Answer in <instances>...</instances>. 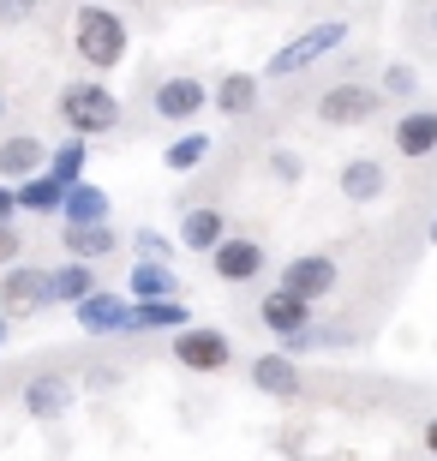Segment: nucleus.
I'll list each match as a JSON object with an SVG mask.
<instances>
[{"mask_svg": "<svg viewBox=\"0 0 437 461\" xmlns=\"http://www.w3.org/2000/svg\"><path fill=\"white\" fill-rule=\"evenodd\" d=\"M126 18L108 13V6H78V18H72V49H78V60H85L90 72H114L120 60H126Z\"/></svg>", "mask_w": 437, "mask_h": 461, "instance_id": "1", "label": "nucleus"}, {"mask_svg": "<svg viewBox=\"0 0 437 461\" xmlns=\"http://www.w3.org/2000/svg\"><path fill=\"white\" fill-rule=\"evenodd\" d=\"M353 36L348 18H323V24H312V31H300L294 42H282V49L264 60V78H300V72H312L318 60H330V54L341 49Z\"/></svg>", "mask_w": 437, "mask_h": 461, "instance_id": "2", "label": "nucleus"}, {"mask_svg": "<svg viewBox=\"0 0 437 461\" xmlns=\"http://www.w3.org/2000/svg\"><path fill=\"white\" fill-rule=\"evenodd\" d=\"M60 120H67L78 138H102L120 126V96L108 85H96V78H72L67 90H60Z\"/></svg>", "mask_w": 437, "mask_h": 461, "instance_id": "3", "label": "nucleus"}, {"mask_svg": "<svg viewBox=\"0 0 437 461\" xmlns=\"http://www.w3.org/2000/svg\"><path fill=\"white\" fill-rule=\"evenodd\" d=\"M318 300H305V294H294V288H276L258 300V318H264V330L269 336H282V348L287 354H300V348H312V324H318Z\"/></svg>", "mask_w": 437, "mask_h": 461, "instance_id": "4", "label": "nucleus"}, {"mask_svg": "<svg viewBox=\"0 0 437 461\" xmlns=\"http://www.w3.org/2000/svg\"><path fill=\"white\" fill-rule=\"evenodd\" d=\"M174 359L186 372H228L234 366V342L216 324H180L174 330Z\"/></svg>", "mask_w": 437, "mask_h": 461, "instance_id": "5", "label": "nucleus"}, {"mask_svg": "<svg viewBox=\"0 0 437 461\" xmlns=\"http://www.w3.org/2000/svg\"><path fill=\"white\" fill-rule=\"evenodd\" d=\"M378 108H384V90L360 85V78H341V85H330L318 96V120L323 126H366Z\"/></svg>", "mask_w": 437, "mask_h": 461, "instance_id": "6", "label": "nucleus"}, {"mask_svg": "<svg viewBox=\"0 0 437 461\" xmlns=\"http://www.w3.org/2000/svg\"><path fill=\"white\" fill-rule=\"evenodd\" d=\"M54 300V288H49V270L42 264H6V282H0V312L6 318H31V312H42Z\"/></svg>", "mask_w": 437, "mask_h": 461, "instance_id": "7", "label": "nucleus"}, {"mask_svg": "<svg viewBox=\"0 0 437 461\" xmlns=\"http://www.w3.org/2000/svg\"><path fill=\"white\" fill-rule=\"evenodd\" d=\"M204 258H210L216 282H228V288H240V282H258V276H264V264H269L264 240H228V234H222Z\"/></svg>", "mask_w": 437, "mask_h": 461, "instance_id": "8", "label": "nucleus"}, {"mask_svg": "<svg viewBox=\"0 0 437 461\" xmlns=\"http://www.w3.org/2000/svg\"><path fill=\"white\" fill-rule=\"evenodd\" d=\"M282 288L305 294V300H323V294L341 288V264L330 252H300V258H287V264H282Z\"/></svg>", "mask_w": 437, "mask_h": 461, "instance_id": "9", "label": "nucleus"}, {"mask_svg": "<svg viewBox=\"0 0 437 461\" xmlns=\"http://www.w3.org/2000/svg\"><path fill=\"white\" fill-rule=\"evenodd\" d=\"M72 312H78V324H85V336H132V306H126L120 294H102V288H90L85 300H72Z\"/></svg>", "mask_w": 437, "mask_h": 461, "instance_id": "10", "label": "nucleus"}, {"mask_svg": "<svg viewBox=\"0 0 437 461\" xmlns=\"http://www.w3.org/2000/svg\"><path fill=\"white\" fill-rule=\"evenodd\" d=\"M204 108H210V85H198L192 72H174V78H162V85H156V114L174 120V126H180V120H192V114H204Z\"/></svg>", "mask_w": 437, "mask_h": 461, "instance_id": "11", "label": "nucleus"}, {"mask_svg": "<svg viewBox=\"0 0 437 461\" xmlns=\"http://www.w3.org/2000/svg\"><path fill=\"white\" fill-rule=\"evenodd\" d=\"M389 144H396L407 162H425V156H437V108H402V120H396Z\"/></svg>", "mask_w": 437, "mask_h": 461, "instance_id": "12", "label": "nucleus"}, {"mask_svg": "<svg viewBox=\"0 0 437 461\" xmlns=\"http://www.w3.org/2000/svg\"><path fill=\"white\" fill-rule=\"evenodd\" d=\"M252 384H258V395H276V402H294V395H300V366H294V354H258L252 359Z\"/></svg>", "mask_w": 437, "mask_h": 461, "instance_id": "13", "label": "nucleus"}, {"mask_svg": "<svg viewBox=\"0 0 437 461\" xmlns=\"http://www.w3.org/2000/svg\"><path fill=\"white\" fill-rule=\"evenodd\" d=\"M389 186L384 162H371V156H353V162H341V198L348 204H378Z\"/></svg>", "mask_w": 437, "mask_h": 461, "instance_id": "14", "label": "nucleus"}, {"mask_svg": "<svg viewBox=\"0 0 437 461\" xmlns=\"http://www.w3.org/2000/svg\"><path fill=\"white\" fill-rule=\"evenodd\" d=\"M126 294L132 300H168V294H180V276L168 270V258H138L126 276Z\"/></svg>", "mask_w": 437, "mask_h": 461, "instance_id": "15", "label": "nucleus"}, {"mask_svg": "<svg viewBox=\"0 0 437 461\" xmlns=\"http://www.w3.org/2000/svg\"><path fill=\"white\" fill-rule=\"evenodd\" d=\"M13 192H18V210H31V216H54L60 198H67V180H54L49 168H36V174H24Z\"/></svg>", "mask_w": 437, "mask_h": 461, "instance_id": "16", "label": "nucleus"}, {"mask_svg": "<svg viewBox=\"0 0 437 461\" xmlns=\"http://www.w3.org/2000/svg\"><path fill=\"white\" fill-rule=\"evenodd\" d=\"M42 162H49V144L31 138V132H18V138L0 144V180H24V174H36Z\"/></svg>", "mask_w": 437, "mask_h": 461, "instance_id": "17", "label": "nucleus"}, {"mask_svg": "<svg viewBox=\"0 0 437 461\" xmlns=\"http://www.w3.org/2000/svg\"><path fill=\"white\" fill-rule=\"evenodd\" d=\"M210 103H216L228 120H246L258 108V72H228V78L210 90Z\"/></svg>", "mask_w": 437, "mask_h": 461, "instance_id": "18", "label": "nucleus"}, {"mask_svg": "<svg viewBox=\"0 0 437 461\" xmlns=\"http://www.w3.org/2000/svg\"><path fill=\"white\" fill-rule=\"evenodd\" d=\"M222 234H228V216L210 210V204H198V210H186V216H180V246H186V252H210Z\"/></svg>", "mask_w": 437, "mask_h": 461, "instance_id": "19", "label": "nucleus"}, {"mask_svg": "<svg viewBox=\"0 0 437 461\" xmlns=\"http://www.w3.org/2000/svg\"><path fill=\"white\" fill-rule=\"evenodd\" d=\"M67 402H72L67 377H31V384H24V413H36V420H60Z\"/></svg>", "mask_w": 437, "mask_h": 461, "instance_id": "20", "label": "nucleus"}, {"mask_svg": "<svg viewBox=\"0 0 437 461\" xmlns=\"http://www.w3.org/2000/svg\"><path fill=\"white\" fill-rule=\"evenodd\" d=\"M60 216L67 222H108V192L90 186V180H72L67 198H60Z\"/></svg>", "mask_w": 437, "mask_h": 461, "instance_id": "21", "label": "nucleus"}, {"mask_svg": "<svg viewBox=\"0 0 437 461\" xmlns=\"http://www.w3.org/2000/svg\"><path fill=\"white\" fill-rule=\"evenodd\" d=\"M120 240L108 222H67V258H108Z\"/></svg>", "mask_w": 437, "mask_h": 461, "instance_id": "22", "label": "nucleus"}, {"mask_svg": "<svg viewBox=\"0 0 437 461\" xmlns=\"http://www.w3.org/2000/svg\"><path fill=\"white\" fill-rule=\"evenodd\" d=\"M49 288H54V300H85L90 288H96V270H90V258H67L60 270H49Z\"/></svg>", "mask_w": 437, "mask_h": 461, "instance_id": "23", "label": "nucleus"}, {"mask_svg": "<svg viewBox=\"0 0 437 461\" xmlns=\"http://www.w3.org/2000/svg\"><path fill=\"white\" fill-rule=\"evenodd\" d=\"M180 324H192V318L174 294L168 300H132V330H180Z\"/></svg>", "mask_w": 437, "mask_h": 461, "instance_id": "24", "label": "nucleus"}, {"mask_svg": "<svg viewBox=\"0 0 437 461\" xmlns=\"http://www.w3.org/2000/svg\"><path fill=\"white\" fill-rule=\"evenodd\" d=\"M162 162H168V174H192V168H204L210 162V132H180L162 150Z\"/></svg>", "mask_w": 437, "mask_h": 461, "instance_id": "25", "label": "nucleus"}, {"mask_svg": "<svg viewBox=\"0 0 437 461\" xmlns=\"http://www.w3.org/2000/svg\"><path fill=\"white\" fill-rule=\"evenodd\" d=\"M85 156H90V144H85L78 132H72V144H60V150H54L49 162H42V168H49L54 180H67V186H72V180H85Z\"/></svg>", "mask_w": 437, "mask_h": 461, "instance_id": "26", "label": "nucleus"}, {"mask_svg": "<svg viewBox=\"0 0 437 461\" xmlns=\"http://www.w3.org/2000/svg\"><path fill=\"white\" fill-rule=\"evenodd\" d=\"M378 90H384V103H389V96L402 103V96H414V90H420V72L407 67V60H389L384 78H378Z\"/></svg>", "mask_w": 437, "mask_h": 461, "instance_id": "27", "label": "nucleus"}, {"mask_svg": "<svg viewBox=\"0 0 437 461\" xmlns=\"http://www.w3.org/2000/svg\"><path fill=\"white\" fill-rule=\"evenodd\" d=\"M174 246H180V240H162L156 228H144V234H138V258H174Z\"/></svg>", "mask_w": 437, "mask_h": 461, "instance_id": "28", "label": "nucleus"}, {"mask_svg": "<svg viewBox=\"0 0 437 461\" xmlns=\"http://www.w3.org/2000/svg\"><path fill=\"white\" fill-rule=\"evenodd\" d=\"M18 252H24V234L13 228V216H0V264H13Z\"/></svg>", "mask_w": 437, "mask_h": 461, "instance_id": "29", "label": "nucleus"}, {"mask_svg": "<svg viewBox=\"0 0 437 461\" xmlns=\"http://www.w3.org/2000/svg\"><path fill=\"white\" fill-rule=\"evenodd\" d=\"M269 168L282 174V180H300V162H294V156H287V150H282V156H276V162H269Z\"/></svg>", "mask_w": 437, "mask_h": 461, "instance_id": "30", "label": "nucleus"}, {"mask_svg": "<svg viewBox=\"0 0 437 461\" xmlns=\"http://www.w3.org/2000/svg\"><path fill=\"white\" fill-rule=\"evenodd\" d=\"M31 6H36V0H0V18H24Z\"/></svg>", "mask_w": 437, "mask_h": 461, "instance_id": "31", "label": "nucleus"}, {"mask_svg": "<svg viewBox=\"0 0 437 461\" xmlns=\"http://www.w3.org/2000/svg\"><path fill=\"white\" fill-rule=\"evenodd\" d=\"M0 216H18V192L13 186H0Z\"/></svg>", "mask_w": 437, "mask_h": 461, "instance_id": "32", "label": "nucleus"}, {"mask_svg": "<svg viewBox=\"0 0 437 461\" xmlns=\"http://www.w3.org/2000/svg\"><path fill=\"white\" fill-rule=\"evenodd\" d=\"M425 449L437 456V420H425Z\"/></svg>", "mask_w": 437, "mask_h": 461, "instance_id": "33", "label": "nucleus"}, {"mask_svg": "<svg viewBox=\"0 0 437 461\" xmlns=\"http://www.w3.org/2000/svg\"><path fill=\"white\" fill-rule=\"evenodd\" d=\"M6 324H13V318H6V312H0V348H6Z\"/></svg>", "mask_w": 437, "mask_h": 461, "instance_id": "34", "label": "nucleus"}, {"mask_svg": "<svg viewBox=\"0 0 437 461\" xmlns=\"http://www.w3.org/2000/svg\"><path fill=\"white\" fill-rule=\"evenodd\" d=\"M432 246H437V216H432Z\"/></svg>", "mask_w": 437, "mask_h": 461, "instance_id": "35", "label": "nucleus"}, {"mask_svg": "<svg viewBox=\"0 0 437 461\" xmlns=\"http://www.w3.org/2000/svg\"><path fill=\"white\" fill-rule=\"evenodd\" d=\"M0 114H6V96H0Z\"/></svg>", "mask_w": 437, "mask_h": 461, "instance_id": "36", "label": "nucleus"}]
</instances>
